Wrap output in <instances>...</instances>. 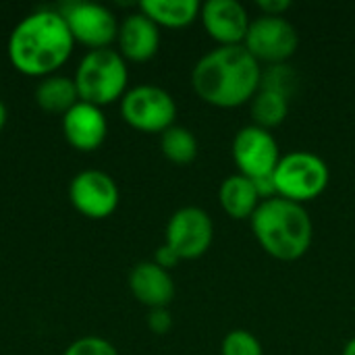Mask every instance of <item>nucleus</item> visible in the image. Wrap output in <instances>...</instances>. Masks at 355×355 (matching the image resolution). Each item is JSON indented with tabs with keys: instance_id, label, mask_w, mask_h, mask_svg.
<instances>
[{
	"instance_id": "obj_24",
	"label": "nucleus",
	"mask_w": 355,
	"mask_h": 355,
	"mask_svg": "<svg viewBox=\"0 0 355 355\" xmlns=\"http://www.w3.org/2000/svg\"><path fill=\"white\" fill-rule=\"evenodd\" d=\"M148 329L154 335H166L173 329V316L166 308H154L148 314Z\"/></svg>"
},
{
	"instance_id": "obj_1",
	"label": "nucleus",
	"mask_w": 355,
	"mask_h": 355,
	"mask_svg": "<svg viewBox=\"0 0 355 355\" xmlns=\"http://www.w3.org/2000/svg\"><path fill=\"white\" fill-rule=\"evenodd\" d=\"M191 85L202 102L214 108H237L260 92L262 67L243 46H218L196 62Z\"/></svg>"
},
{
	"instance_id": "obj_12",
	"label": "nucleus",
	"mask_w": 355,
	"mask_h": 355,
	"mask_svg": "<svg viewBox=\"0 0 355 355\" xmlns=\"http://www.w3.org/2000/svg\"><path fill=\"white\" fill-rule=\"evenodd\" d=\"M206 33L218 46H243L252 19L237 0H208L200 10Z\"/></svg>"
},
{
	"instance_id": "obj_9",
	"label": "nucleus",
	"mask_w": 355,
	"mask_h": 355,
	"mask_svg": "<svg viewBox=\"0 0 355 355\" xmlns=\"http://www.w3.org/2000/svg\"><path fill=\"white\" fill-rule=\"evenodd\" d=\"M231 154L239 175L252 181L272 177L281 160V152L275 135L258 125H248L237 131L231 146Z\"/></svg>"
},
{
	"instance_id": "obj_10",
	"label": "nucleus",
	"mask_w": 355,
	"mask_h": 355,
	"mask_svg": "<svg viewBox=\"0 0 355 355\" xmlns=\"http://www.w3.org/2000/svg\"><path fill=\"white\" fill-rule=\"evenodd\" d=\"M214 239V225L206 210L198 206L179 208L166 223V245L181 260L202 258Z\"/></svg>"
},
{
	"instance_id": "obj_8",
	"label": "nucleus",
	"mask_w": 355,
	"mask_h": 355,
	"mask_svg": "<svg viewBox=\"0 0 355 355\" xmlns=\"http://www.w3.org/2000/svg\"><path fill=\"white\" fill-rule=\"evenodd\" d=\"M60 15L67 21L73 40L92 50L108 48L119 35V21L104 4L75 0L62 4Z\"/></svg>"
},
{
	"instance_id": "obj_6",
	"label": "nucleus",
	"mask_w": 355,
	"mask_h": 355,
	"mask_svg": "<svg viewBox=\"0 0 355 355\" xmlns=\"http://www.w3.org/2000/svg\"><path fill=\"white\" fill-rule=\"evenodd\" d=\"M121 116L137 131L162 135L175 125L177 104L166 89L144 83L127 89L121 98Z\"/></svg>"
},
{
	"instance_id": "obj_7",
	"label": "nucleus",
	"mask_w": 355,
	"mask_h": 355,
	"mask_svg": "<svg viewBox=\"0 0 355 355\" xmlns=\"http://www.w3.org/2000/svg\"><path fill=\"white\" fill-rule=\"evenodd\" d=\"M300 46V35L293 23L285 17H258L252 21L243 48L258 60L272 64H285Z\"/></svg>"
},
{
	"instance_id": "obj_14",
	"label": "nucleus",
	"mask_w": 355,
	"mask_h": 355,
	"mask_svg": "<svg viewBox=\"0 0 355 355\" xmlns=\"http://www.w3.org/2000/svg\"><path fill=\"white\" fill-rule=\"evenodd\" d=\"M119 54L125 60L146 62L156 56L160 48V27L141 10L131 12L119 25Z\"/></svg>"
},
{
	"instance_id": "obj_4",
	"label": "nucleus",
	"mask_w": 355,
	"mask_h": 355,
	"mask_svg": "<svg viewBox=\"0 0 355 355\" xmlns=\"http://www.w3.org/2000/svg\"><path fill=\"white\" fill-rule=\"evenodd\" d=\"M73 81L81 102L102 108L127 94V60L110 48L89 50L81 58Z\"/></svg>"
},
{
	"instance_id": "obj_26",
	"label": "nucleus",
	"mask_w": 355,
	"mask_h": 355,
	"mask_svg": "<svg viewBox=\"0 0 355 355\" xmlns=\"http://www.w3.org/2000/svg\"><path fill=\"white\" fill-rule=\"evenodd\" d=\"M154 262L160 266V268H164V270H171V268H175L179 262H181V258L164 243V245H160L158 250H156V256H154Z\"/></svg>"
},
{
	"instance_id": "obj_15",
	"label": "nucleus",
	"mask_w": 355,
	"mask_h": 355,
	"mask_svg": "<svg viewBox=\"0 0 355 355\" xmlns=\"http://www.w3.org/2000/svg\"><path fill=\"white\" fill-rule=\"evenodd\" d=\"M129 289L133 297L154 308H168V304L175 297V283L168 270L160 268L156 262H139L129 272Z\"/></svg>"
},
{
	"instance_id": "obj_2",
	"label": "nucleus",
	"mask_w": 355,
	"mask_h": 355,
	"mask_svg": "<svg viewBox=\"0 0 355 355\" xmlns=\"http://www.w3.org/2000/svg\"><path fill=\"white\" fill-rule=\"evenodd\" d=\"M75 40L60 10L40 8L23 17L8 35L10 64L29 77H50L71 56Z\"/></svg>"
},
{
	"instance_id": "obj_25",
	"label": "nucleus",
	"mask_w": 355,
	"mask_h": 355,
	"mask_svg": "<svg viewBox=\"0 0 355 355\" xmlns=\"http://www.w3.org/2000/svg\"><path fill=\"white\" fill-rule=\"evenodd\" d=\"M291 6V0H258V8L266 17H283Z\"/></svg>"
},
{
	"instance_id": "obj_13",
	"label": "nucleus",
	"mask_w": 355,
	"mask_h": 355,
	"mask_svg": "<svg viewBox=\"0 0 355 355\" xmlns=\"http://www.w3.org/2000/svg\"><path fill=\"white\" fill-rule=\"evenodd\" d=\"M62 133L75 150L92 152L104 144L108 123L102 108L79 100L69 112L62 114Z\"/></svg>"
},
{
	"instance_id": "obj_17",
	"label": "nucleus",
	"mask_w": 355,
	"mask_h": 355,
	"mask_svg": "<svg viewBox=\"0 0 355 355\" xmlns=\"http://www.w3.org/2000/svg\"><path fill=\"white\" fill-rule=\"evenodd\" d=\"M139 10L158 27L183 29L200 19L202 4L198 0H141Z\"/></svg>"
},
{
	"instance_id": "obj_23",
	"label": "nucleus",
	"mask_w": 355,
	"mask_h": 355,
	"mask_svg": "<svg viewBox=\"0 0 355 355\" xmlns=\"http://www.w3.org/2000/svg\"><path fill=\"white\" fill-rule=\"evenodd\" d=\"M62 355H119L114 345L100 337H81L73 341Z\"/></svg>"
},
{
	"instance_id": "obj_21",
	"label": "nucleus",
	"mask_w": 355,
	"mask_h": 355,
	"mask_svg": "<svg viewBox=\"0 0 355 355\" xmlns=\"http://www.w3.org/2000/svg\"><path fill=\"white\" fill-rule=\"evenodd\" d=\"M220 355H264L262 343L245 329H235L225 335L220 343Z\"/></svg>"
},
{
	"instance_id": "obj_28",
	"label": "nucleus",
	"mask_w": 355,
	"mask_h": 355,
	"mask_svg": "<svg viewBox=\"0 0 355 355\" xmlns=\"http://www.w3.org/2000/svg\"><path fill=\"white\" fill-rule=\"evenodd\" d=\"M343 355H355V339H352L347 345H345V349H343Z\"/></svg>"
},
{
	"instance_id": "obj_11",
	"label": "nucleus",
	"mask_w": 355,
	"mask_h": 355,
	"mask_svg": "<svg viewBox=\"0 0 355 355\" xmlns=\"http://www.w3.org/2000/svg\"><path fill=\"white\" fill-rule=\"evenodd\" d=\"M119 185L104 171H81L69 185V200L73 208L94 220L108 218L119 206Z\"/></svg>"
},
{
	"instance_id": "obj_20",
	"label": "nucleus",
	"mask_w": 355,
	"mask_h": 355,
	"mask_svg": "<svg viewBox=\"0 0 355 355\" xmlns=\"http://www.w3.org/2000/svg\"><path fill=\"white\" fill-rule=\"evenodd\" d=\"M160 150L175 164H191L198 156V139L187 127L173 125L160 135Z\"/></svg>"
},
{
	"instance_id": "obj_16",
	"label": "nucleus",
	"mask_w": 355,
	"mask_h": 355,
	"mask_svg": "<svg viewBox=\"0 0 355 355\" xmlns=\"http://www.w3.org/2000/svg\"><path fill=\"white\" fill-rule=\"evenodd\" d=\"M218 202L227 216L235 220H245L254 216V212L262 204V198L258 196L254 181L237 173L223 181L218 189Z\"/></svg>"
},
{
	"instance_id": "obj_27",
	"label": "nucleus",
	"mask_w": 355,
	"mask_h": 355,
	"mask_svg": "<svg viewBox=\"0 0 355 355\" xmlns=\"http://www.w3.org/2000/svg\"><path fill=\"white\" fill-rule=\"evenodd\" d=\"M4 123H6V106H4V102L0 100V131H2V127H4Z\"/></svg>"
},
{
	"instance_id": "obj_18",
	"label": "nucleus",
	"mask_w": 355,
	"mask_h": 355,
	"mask_svg": "<svg viewBox=\"0 0 355 355\" xmlns=\"http://www.w3.org/2000/svg\"><path fill=\"white\" fill-rule=\"evenodd\" d=\"M35 102L46 112H54V114L69 112L79 102L75 81L62 75L44 77L35 87Z\"/></svg>"
},
{
	"instance_id": "obj_19",
	"label": "nucleus",
	"mask_w": 355,
	"mask_h": 355,
	"mask_svg": "<svg viewBox=\"0 0 355 355\" xmlns=\"http://www.w3.org/2000/svg\"><path fill=\"white\" fill-rule=\"evenodd\" d=\"M250 104H252L254 125L268 129V131L279 127L289 114V96L275 92V89L260 87V92L254 96Z\"/></svg>"
},
{
	"instance_id": "obj_5",
	"label": "nucleus",
	"mask_w": 355,
	"mask_h": 355,
	"mask_svg": "<svg viewBox=\"0 0 355 355\" xmlns=\"http://www.w3.org/2000/svg\"><path fill=\"white\" fill-rule=\"evenodd\" d=\"M272 181L279 198L304 206L324 193L331 181V171L318 154L297 150L281 156Z\"/></svg>"
},
{
	"instance_id": "obj_22",
	"label": "nucleus",
	"mask_w": 355,
	"mask_h": 355,
	"mask_svg": "<svg viewBox=\"0 0 355 355\" xmlns=\"http://www.w3.org/2000/svg\"><path fill=\"white\" fill-rule=\"evenodd\" d=\"M295 85H297L295 71L289 69L287 64H272L268 71H262V85L260 87L275 89V92H281V94L291 98Z\"/></svg>"
},
{
	"instance_id": "obj_3",
	"label": "nucleus",
	"mask_w": 355,
	"mask_h": 355,
	"mask_svg": "<svg viewBox=\"0 0 355 355\" xmlns=\"http://www.w3.org/2000/svg\"><path fill=\"white\" fill-rule=\"evenodd\" d=\"M252 231L260 248L281 262H295L304 258L312 245L314 225L302 204L285 198L264 200L250 218Z\"/></svg>"
}]
</instances>
